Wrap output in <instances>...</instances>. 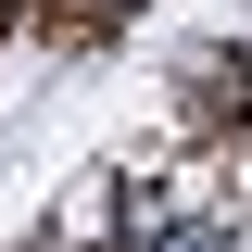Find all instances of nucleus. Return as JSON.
<instances>
[{"mask_svg":"<svg viewBox=\"0 0 252 252\" xmlns=\"http://www.w3.org/2000/svg\"><path fill=\"white\" fill-rule=\"evenodd\" d=\"M139 252H240V240H227V227H202V215H177V227L152 215V240H139Z\"/></svg>","mask_w":252,"mask_h":252,"instance_id":"nucleus-1","label":"nucleus"}]
</instances>
